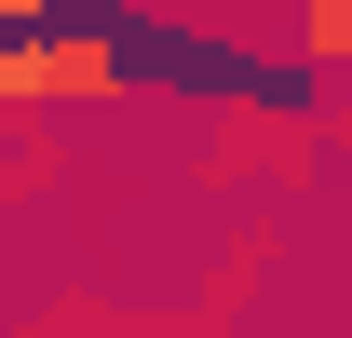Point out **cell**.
<instances>
[{
  "instance_id": "cell-1",
  "label": "cell",
  "mask_w": 352,
  "mask_h": 338,
  "mask_svg": "<svg viewBox=\"0 0 352 338\" xmlns=\"http://www.w3.org/2000/svg\"><path fill=\"white\" fill-rule=\"evenodd\" d=\"M135 95V41L109 14H41V27H0V109L54 122V109H122Z\"/></svg>"
},
{
  "instance_id": "cell-2",
  "label": "cell",
  "mask_w": 352,
  "mask_h": 338,
  "mask_svg": "<svg viewBox=\"0 0 352 338\" xmlns=\"http://www.w3.org/2000/svg\"><path fill=\"white\" fill-rule=\"evenodd\" d=\"M285 68L298 82H352V0H285Z\"/></svg>"
},
{
  "instance_id": "cell-3",
  "label": "cell",
  "mask_w": 352,
  "mask_h": 338,
  "mask_svg": "<svg viewBox=\"0 0 352 338\" xmlns=\"http://www.w3.org/2000/svg\"><path fill=\"white\" fill-rule=\"evenodd\" d=\"M28 338H135V325H109L95 297H54V311H41V325H28Z\"/></svg>"
},
{
  "instance_id": "cell-4",
  "label": "cell",
  "mask_w": 352,
  "mask_h": 338,
  "mask_svg": "<svg viewBox=\"0 0 352 338\" xmlns=\"http://www.w3.org/2000/svg\"><path fill=\"white\" fill-rule=\"evenodd\" d=\"M54 14H109V27H122V0H54Z\"/></svg>"
},
{
  "instance_id": "cell-5",
  "label": "cell",
  "mask_w": 352,
  "mask_h": 338,
  "mask_svg": "<svg viewBox=\"0 0 352 338\" xmlns=\"http://www.w3.org/2000/svg\"><path fill=\"white\" fill-rule=\"evenodd\" d=\"M217 14H285V0H217Z\"/></svg>"
},
{
  "instance_id": "cell-6",
  "label": "cell",
  "mask_w": 352,
  "mask_h": 338,
  "mask_svg": "<svg viewBox=\"0 0 352 338\" xmlns=\"http://www.w3.org/2000/svg\"><path fill=\"white\" fill-rule=\"evenodd\" d=\"M135 338H176V325H135Z\"/></svg>"
},
{
  "instance_id": "cell-7",
  "label": "cell",
  "mask_w": 352,
  "mask_h": 338,
  "mask_svg": "<svg viewBox=\"0 0 352 338\" xmlns=\"http://www.w3.org/2000/svg\"><path fill=\"white\" fill-rule=\"evenodd\" d=\"M0 203H14V176H0Z\"/></svg>"
}]
</instances>
